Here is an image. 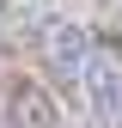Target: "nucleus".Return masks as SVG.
Masks as SVG:
<instances>
[{
    "label": "nucleus",
    "instance_id": "obj_1",
    "mask_svg": "<svg viewBox=\"0 0 122 128\" xmlns=\"http://www.w3.org/2000/svg\"><path fill=\"white\" fill-rule=\"evenodd\" d=\"M12 122L18 128H61V116H55V98L37 86V79H12Z\"/></svg>",
    "mask_w": 122,
    "mask_h": 128
}]
</instances>
